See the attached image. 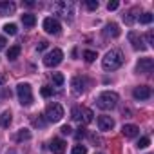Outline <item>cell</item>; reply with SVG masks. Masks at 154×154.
<instances>
[{"label": "cell", "mask_w": 154, "mask_h": 154, "mask_svg": "<svg viewBox=\"0 0 154 154\" xmlns=\"http://www.w3.org/2000/svg\"><path fill=\"white\" fill-rule=\"evenodd\" d=\"M60 131H62V134H67V136H69V134H71V132H72V129H71V127H69V125H63V127H62V129H60Z\"/></svg>", "instance_id": "cell-33"}, {"label": "cell", "mask_w": 154, "mask_h": 154, "mask_svg": "<svg viewBox=\"0 0 154 154\" xmlns=\"http://www.w3.org/2000/svg\"><path fill=\"white\" fill-rule=\"evenodd\" d=\"M96 105L103 111H111L118 105V94L111 93V91H103L98 98H96Z\"/></svg>", "instance_id": "cell-2"}, {"label": "cell", "mask_w": 154, "mask_h": 154, "mask_svg": "<svg viewBox=\"0 0 154 154\" xmlns=\"http://www.w3.org/2000/svg\"><path fill=\"white\" fill-rule=\"evenodd\" d=\"M103 35H105V36H112V38L120 36V27H118V24H107L105 29H103Z\"/></svg>", "instance_id": "cell-17"}, {"label": "cell", "mask_w": 154, "mask_h": 154, "mask_svg": "<svg viewBox=\"0 0 154 154\" xmlns=\"http://www.w3.org/2000/svg\"><path fill=\"white\" fill-rule=\"evenodd\" d=\"M6 44H8V42H6V38H4V36H0V49H4V47H6Z\"/></svg>", "instance_id": "cell-35"}, {"label": "cell", "mask_w": 154, "mask_h": 154, "mask_svg": "<svg viewBox=\"0 0 154 154\" xmlns=\"http://www.w3.org/2000/svg\"><path fill=\"white\" fill-rule=\"evenodd\" d=\"M11 123V111H4L2 116H0V125H2L4 129H8Z\"/></svg>", "instance_id": "cell-19"}, {"label": "cell", "mask_w": 154, "mask_h": 154, "mask_svg": "<svg viewBox=\"0 0 154 154\" xmlns=\"http://www.w3.org/2000/svg\"><path fill=\"white\" fill-rule=\"evenodd\" d=\"M85 6H87V9H91V11H94V9H98V0H87L85 2Z\"/></svg>", "instance_id": "cell-29"}, {"label": "cell", "mask_w": 154, "mask_h": 154, "mask_svg": "<svg viewBox=\"0 0 154 154\" xmlns=\"http://www.w3.org/2000/svg\"><path fill=\"white\" fill-rule=\"evenodd\" d=\"M53 11L54 13H58V15H62L63 18H72V15H74V8H72V4L71 2H56L54 6H53Z\"/></svg>", "instance_id": "cell-5"}, {"label": "cell", "mask_w": 154, "mask_h": 154, "mask_svg": "<svg viewBox=\"0 0 154 154\" xmlns=\"http://www.w3.org/2000/svg\"><path fill=\"white\" fill-rule=\"evenodd\" d=\"M118 6H120V4L116 2V0H112V2L107 4V9H109V11H114V9H118Z\"/></svg>", "instance_id": "cell-32"}, {"label": "cell", "mask_w": 154, "mask_h": 154, "mask_svg": "<svg viewBox=\"0 0 154 154\" xmlns=\"http://www.w3.org/2000/svg\"><path fill=\"white\" fill-rule=\"evenodd\" d=\"M149 145H150V138H147V136L140 138V140H138V143H136V147H138V149H147Z\"/></svg>", "instance_id": "cell-23"}, {"label": "cell", "mask_w": 154, "mask_h": 154, "mask_svg": "<svg viewBox=\"0 0 154 154\" xmlns=\"http://www.w3.org/2000/svg\"><path fill=\"white\" fill-rule=\"evenodd\" d=\"M22 24H24L26 27H33V26L36 24V17L31 15V13H26V15H22Z\"/></svg>", "instance_id": "cell-18"}, {"label": "cell", "mask_w": 154, "mask_h": 154, "mask_svg": "<svg viewBox=\"0 0 154 154\" xmlns=\"http://www.w3.org/2000/svg\"><path fill=\"white\" fill-rule=\"evenodd\" d=\"M18 54H20V45H13V47L8 49V58L9 60H17Z\"/></svg>", "instance_id": "cell-20"}, {"label": "cell", "mask_w": 154, "mask_h": 154, "mask_svg": "<svg viewBox=\"0 0 154 154\" xmlns=\"http://www.w3.org/2000/svg\"><path fill=\"white\" fill-rule=\"evenodd\" d=\"M152 40H154V35H152V31H149V33H147V44L152 45Z\"/></svg>", "instance_id": "cell-34"}, {"label": "cell", "mask_w": 154, "mask_h": 154, "mask_svg": "<svg viewBox=\"0 0 154 154\" xmlns=\"http://www.w3.org/2000/svg\"><path fill=\"white\" fill-rule=\"evenodd\" d=\"M47 45H49V44H47L45 40H42V42H38V45H36V51H40V53H42V51H45V49H47Z\"/></svg>", "instance_id": "cell-31"}, {"label": "cell", "mask_w": 154, "mask_h": 154, "mask_svg": "<svg viewBox=\"0 0 154 154\" xmlns=\"http://www.w3.org/2000/svg\"><path fill=\"white\" fill-rule=\"evenodd\" d=\"M24 140H31V131L27 129H20L17 134V141H24Z\"/></svg>", "instance_id": "cell-21"}, {"label": "cell", "mask_w": 154, "mask_h": 154, "mask_svg": "<svg viewBox=\"0 0 154 154\" xmlns=\"http://www.w3.org/2000/svg\"><path fill=\"white\" fill-rule=\"evenodd\" d=\"M123 22H125L127 26H132V24L136 22V17H134V13H127V15H123Z\"/></svg>", "instance_id": "cell-26"}, {"label": "cell", "mask_w": 154, "mask_h": 154, "mask_svg": "<svg viewBox=\"0 0 154 154\" xmlns=\"http://www.w3.org/2000/svg\"><path fill=\"white\" fill-rule=\"evenodd\" d=\"M84 58H85V62H94L98 58V54L94 51H84Z\"/></svg>", "instance_id": "cell-25"}, {"label": "cell", "mask_w": 154, "mask_h": 154, "mask_svg": "<svg viewBox=\"0 0 154 154\" xmlns=\"http://www.w3.org/2000/svg\"><path fill=\"white\" fill-rule=\"evenodd\" d=\"M17 6L13 2H0V17H6V15H11L15 13Z\"/></svg>", "instance_id": "cell-16"}, {"label": "cell", "mask_w": 154, "mask_h": 154, "mask_svg": "<svg viewBox=\"0 0 154 154\" xmlns=\"http://www.w3.org/2000/svg\"><path fill=\"white\" fill-rule=\"evenodd\" d=\"M62 60H63L62 49H53L51 53H47V54L44 56V65H45V67H54V65H58Z\"/></svg>", "instance_id": "cell-7"}, {"label": "cell", "mask_w": 154, "mask_h": 154, "mask_svg": "<svg viewBox=\"0 0 154 154\" xmlns=\"http://www.w3.org/2000/svg\"><path fill=\"white\" fill-rule=\"evenodd\" d=\"M63 74L62 72H53V82L56 84V85H63Z\"/></svg>", "instance_id": "cell-24"}, {"label": "cell", "mask_w": 154, "mask_h": 154, "mask_svg": "<svg viewBox=\"0 0 154 154\" xmlns=\"http://www.w3.org/2000/svg\"><path fill=\"white\" fill-rule=\"evenodd\" d=\"M4 82H6V74H4V72H2V74H0V85H2V84H4Z\"/></svg>", "instance_id": "cell-37"}, {"label": "cell", "mask_w": 154, "mask_h": 154, "mask_svg": "<svg viewBox=\"0 0 154 154\" xmlns=\"http://www.w3.org/2000/svg\"><path fill=\"white\" fill-rule=\"evenodd\" d=\"M49 149H51V152H53V154H63V152L67 150V143H65L62 138H54V140L51 141Z\"/></svg>", "instance_id": "cell-12"}, {"label": "cell", "mask_w": 154, "mask_h": 154, "mask_svg": "<svg viewBox=\"0 0 154 154\" xmlns=\"http://www.w3.org/2000/svg\"><path fill=\"white\" fill-rule=\"evenodd\" d=\"M4 31H6L8 35H11V36H15V35L18 33V27H17L15 24H6V26H4Z\"/></svg>", "instance_id": "cell-22"}, {"label": "cell", "mask_w": 154, "mask_h": 154, "mask_svg": "<svg viewBox=\"0 0 154 154\" xmlns=\"http://www.w3.org/2000/svg\"><path fill=\"white\" fill-rule=\"evenodd\" d=\"M122 132H123V136H125V138H134V136H138L140 129H138L136 125H132V123H127V125H123V127H122Z\"/></svg>", "instance_id": "cell-15"}, {"label": "cell", "mask_w": 154, "mask_h": 154, "mask_svg": "<svg viewBox=\"0 0 154 154\" xmlns=\"http://www.w3.org/2000/svg\"><path fill=\"white\" fill-rule=\"evenodd\" d=\"M71 87H72L74 94H82L85 91V80L82 78V76H74V78L71 80Z\"/></svg>", "instance_id": "cell-13"}, {"label": "cell", "mask_w": 154, "mask_h": 154, "mask_svg": "<svg viewBox=\"0 0 154 154\" xmlns=\"http://www.w3.org/2000/svg\"><path fill=\"white\" fill-rule=\"evenodd\" d=\"M129 42H131L132 49H136V51H143V49H145V42H143L141 35L136 33V31H131V33H129Z\"/></svg>", "instance_id": "cell-10"}, {"label": "cell", "mask_w": 154, "mask_h": 154, "mask_svg": "<svg viewBox=\"0 0 154 154\" xmlns=\"http://www.w3.org/2000/svg\"><path fill=\"white\" fill-rule=\"evenodd\" d=\"M44 123H45V122H44V120H40V118H38V120H35V125H38V127H44Z\"/></svg>", "instance_id": "cell-36"}, {"label": "cell", "mask_w": 154, "mask_h": 154, "mask_svg": "<svg viewBox=\"0 0 154 154\" xmlns=\"http://www.w3.org/2000/svg\"><path fill=\"white\" fill-rule=\"evenodd\" d=\"M152 67H154V60L152 58H140V62L136 63V71L141 72V74L152 72Z\"/></svg>", "instance_id": "cell-9"}, {"label": "cell", "mask_w": 154, "mask_h": 154, "mask_svg": "<svg viewBox=\"0 0 154 154\" xmlns=\"http://www.w3.org/2000/svg\"><path fill=\"white\" fill-rule=\"evenodd\" d=\"M40 94H42L44 98H49V96H53V89L45 85V87H42V89H40Z\"/></svg>", "instance_id": "cell-30"}, {"label": "cell", "mask_w": 154, "mask_h": 154, "mask_svg": "<svg viewBox=\"0 0 154 154\" xmlns=\"http://www.w3.org/2000/svg\"><path fill=\"white\" fill-rule=\"evenodd\" d=\"M44 29H45V33H49V35H58L60 31H62V26H60V22L56 20V18H45L44 20Z\"/></svg>", "instance_id": "cell-8"}, {"label": "cell", "mask_w": 154, "mask_h": 154, "mask_svg": "<svg viewBox=\"0 0 154 154\" xmlns=\"http://www.w3.org/2000/svg\"><path fill=\"white\" fill-rule=\"evenodd\" d=\"M98 127H100V131H111L114 127V120L111 116H100L98 118Z\"/></svg>", "instance_id": "cell-14"}, {"label": "cell", "mask_w": 154, "mask_h": 154, "mask_svg": "<svg viewBox=\"0 0 154 154\" xmlns=\"http://www.w3.org/2000/svg\"><path fill=\"white\" fill-rule=\"evenodd\" d=\"M122 63H123V54H122V51H118V49L107 51L105 56H103V60H102V65H103V69H107V71H116V69L122 67Z\"/></svg>", "instance_id": "cell-1"}, {"label": "cell", "mask_w": 154, "mask_h": 154, "mask_svg": "<svg viewBox=\"0 0 154 154\" xmlns=\"http://www.w3.org/2000/svg\"><path fill=\"white\" fill-rule=\"evenodd\" d=\"M17 94H18V100L22 105H31L33 103V89L29 84H18L17 85Z\"/></svg>", "instance_id": "cell-4"}, {"label": "cell", "mask_w": 154, "mask_h": 154, "mask_svg": "<svg viewBox=\"0 0 154 154\" xmlns=\"http://www.w3.org/2000/svg\"><path fill=\"white\" fill-rule=\"evenodd\" d=\"M71 116H72V120L80 122V123H84V125H87V123L93 122V111L87 109V107H74V109L71 111Z\"/></svg>", "instance_id": "cell-3"}, {"label": "cell", "mask_w": 154, "mask_h": 154, "mask_svg": "<svg viewBox=\"0 0 154 154\" xmlns=\"http://www.w3.org/2000/svg\"><path fill=\"white\" fill-rule=\"evenodd\" d=\"M138 20H140L141 24H150V22H152V15H150V13H143V15L138 17Z\"/></svg>", "instance_id": "cell-27"}, {"label": "cell", "mask_w": 154, "mask_h": 154, "mask_svg": "<svg viewBox=\"0 0 154 154\" xmlns=\"http://www.w3.org/2000/svg\"><path fill=\"white\" fill-rule=\"evenodd\" d=\"M62 116H63V107L60 105V103H51L47 109H45V118H47V122H60L62 120Z\"/></svg>", "instance_id": "cell-6"}, {"label": "cell", "mask_w": 154, "mask_h": 154, "mask_svg": "<svg viewBox=\"0 0 154 154\" xmlns=\"http://www.w3.org/2000/svg\"><path fill=\"white\" fill-rule=\"evenodd\" d=\"M132 96L136 98V100H149L150 96H152V91H150V87H147V85H140V87H134V91H132Z\"/></svg>", "instance_id": "cell-11"}, {"label": "cell", "mask_w": 154, "mask_h": 154, "mask_svg": "<svg viewBox=\"0 0 154 154\" xmlns=\"http://www.w3.org/2000/svg\"><path fill=\"white\" fill-rule=\"evenodd\" d=\"M71 154H87V147L85 145H76Z\"/></svg>", "instance_id": "cell-28"}]
</instances>
